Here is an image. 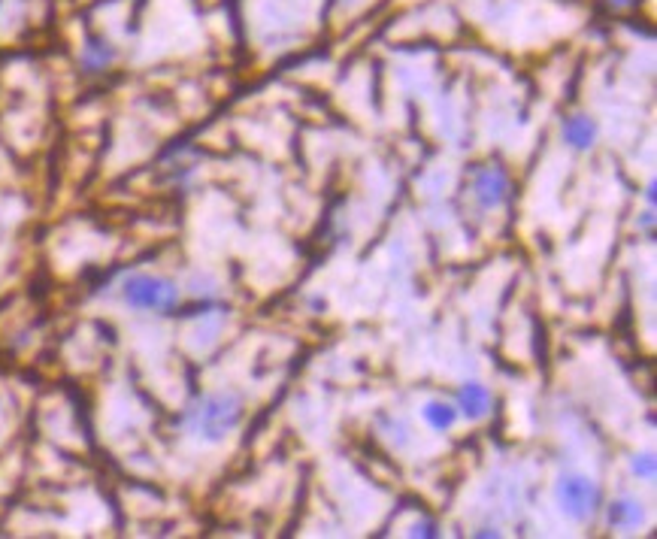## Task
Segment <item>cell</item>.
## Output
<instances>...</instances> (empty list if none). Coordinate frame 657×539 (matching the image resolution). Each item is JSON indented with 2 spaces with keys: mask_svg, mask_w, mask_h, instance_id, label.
Instances as JSON below:
<instances>
[{
  "mask_svg": "<svg viewBox=\"0 0 657 539\" xmlns=\"http://www.w3.org/2000/svg\"><path fill=\"white\" fill-rule=\"evenodd\" d=\"M243 415L246 403L237 391H206L185 406L182 427L203 443H222L243 424Z\"/></svg>",
  "mask_w": 657,
  "mask_h": 539,
  "instance_id": "cell-1",
  "label": "cell"
},
{
  "mask_svg": "<svg viewBox=\"0 0 657 539\" xmlns=\"http://www.w3.org/2000/svg\"><path fill=\"white\" fill-rule=\"evenodd\" d=\"M179 285L158 273H131L122 282V300L137 312L167 315L179 306Z\"/></svg>",
  "mask_w": 657,
  "mask_h": 539,
  "instance_id": "cell-2",
  "label": "cell"
},
{
  "mask_svg": "<svg viewBox=\"0 0 657 539\" xmlns=\"http://www.w3.org/2000/svg\"><path fill=\"white\" fill-rule=\"evenodd\" d=\"M555 503L570 521L582 524V521L594 518L597 509L603 506V491L585 473H564L555 482Z\"/></svg>",
  "mask_w": 657,
  "mask_h": 539,
  "instance_id": "cell-3",
  "label": "cell"
},
{
  "mask_svg": "<svg viewBox=\"0 0 657 539\" xmlns=\"http://www.w3.org/2000/svg\"><path fill=\"white\" fill-rule=\"evenodd\" d=\"M509 188H512V182H509V173L503 170V167H479L476 173H473V200L482 206V209H500L503 203H506V197H509Z\"/></svg>",
  "mask_w": 657,
  "mask_h": 539,
  "instance_id": "cell-4",
  "label": "cell"
},
{
  "mask_svg": "<svg viewBox=\"0 0 657 539\" xmlns=\"http://www.w3.org/2000/svg\"><path fill=\"white\" fill-rule=\"evenodd\" d=\"M491 388L488 385H482V382H464L461 388H458V397H455V406H458V412L464 415V418H470V421H479V418H485L488 412H491Z\"/></svg>",
  "mask_w": 657,
  "mask_h": 539,
  "instance_id": "cell-5",
  "label": "cell"
},
{
  "mask_svg": "<svg viewBox=\"0 0 657 539\" xmlns=\"http://www.w3.org/2000/svg\"><path fill=\"white\" fill-rule=\"evenodd\" d=\"M561 134H564V143H567L570 149H576V152H588V149H594L600 128H597V122H594L591 116L576 113V116L564 119V131H561Z\"/></svg>",
  "mask_w": 657,
  "mask_h": 539,
  "instance_id": "cell-6",
  "label": "cell"
},
{
  "mask_svg": "<svg viewBox=\"0 0 657 539\" xmlns=\"http://www.w3.org/2000/svg\"><path fill=\"white\" fill-rule=\"evenodd\" d=\"M606 521L615 530H636L645 521V506L636 497H615L606 506Z\"/></svg>",
  "mask_w": 657,
  "mask_h": 539,
  "instance_id": "cell-7",
  "label": "cell"
},
{
  "mask_svg": "<svg viewBox=\"0 0 657 539\" xmlns=\"http://www.w3.org/2000/svg\"><path fill=\"white\" fill-rule=\"evenodd\" d=\"M421 418L427 421V427L440 430V434H446V430H452L461 418L455 400H443V397H430L424 406H421Z\"/></svg>",
  "mask_w": 657,
  "mask_h": 539,
  "instance_id": "cell-8",
  "label": "cell"
},
{
  "mask_svg": "<svg viewBox=\"0 0 657 539\" xmlns=\"http://www.w3.org/2000/svg\"><path fill=\"white\" fill-rule=\"evenodd\" d=\"M116 61V49L103 43V40H91L85 49H82V67L85 70H103L106 64Z\"/></svg>",
  "mask_w": 657,
  "mask_h": 539,
  "instance_id": "cell-9",
  "label": "cell"
},
{
  "mask_svg": "<svg viewBox=\"0 0 657 539\" xmlns=\"http://www.w3.org/2000/svg\"><path fill=\"white\" fill-rule=\"evenodd\" d=\"M630 476L639 479V482H654V476H657V461H654V455H651V452H636V455L630 458Z\"/></svg>",
  "mask_w": 657,
  "mask_h": 539,
  "instance_id": "cell-10",
  "label": "cell"
},
{
  "mask_svg": "<svg viewBox=\"0 0 657 539\" xmlns=\"http://www.w3.org/2000/svg\"><path fill=\"white\" fill-rule=\"evenodd\" d=\"M409 536H440V524L436 521H415L409 527Z\"/></svg>",
  "mask_w": 657,
  "mask_h": 539,
  "instance_id": "cell-11",
  "label": "cell"
},
{
  "mask_svg": "<svg viewBox=\"0 0 657 539\" xmlns=\"http://www.w3.org/2000/svg\"><path fill=\"white\" fill-rule=\"evenodd\" d=\"M639 225H642V228L648 231V237H651V231H654V212H651V209H648V212L642 215V219H639Z\"/></svg>",
  "mask_w": 657,
  "mask_h": 539,
  "instance_id": "cell-12",
  "label": "cell"
},
{
  "mask_svg": "<svg viewBox=\"0 0 657 539\" xmlns=\"http://www.w3.org/2000/svg\"><path fill=\"white\" fill-rule=\"evenodd\" d=\"M654 179H648V185H645V200H648V206H654V200H657V194H654Z\"/></svg>",
  "mask_w": 657,
  "mask_h": 539,
  "instance_id": "cell-13",
  "label": "cell"
},
{
  "mask_svg": "<svg viewBox=\"0 0 657 539\" xmlns=\"http://www.w3.org/2000/svg\"><path fill=\"white\" fill-rule=\"evenodd\" d=\"M609 4H615V7H627L630 0H609Z\"/></svg>",
  "mask_w": 657,
  "mask_h": 539,
  "instance_id": "cell-14",
  "label": "cell"
}]
</instances>
